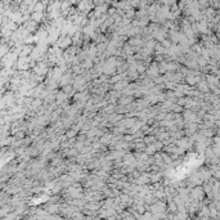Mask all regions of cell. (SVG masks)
Masks as SVG:
<instances>
[{"instance_id":"6da1fadb","label":"cell","mask_w":220,"mask_h":220,"mask_svg":"<svg viewBox=\"0 0 220 220\" xmlns=\"http://www.w3.org/2000/svg\"><path fill=\"white\" fill-rule=\"evenodd\" d=\"M197 88H198V90H201V91H209L210 90V85H209V82H206V81H202V82H198V85H197Z\"/></svg>"}]
</instances>
